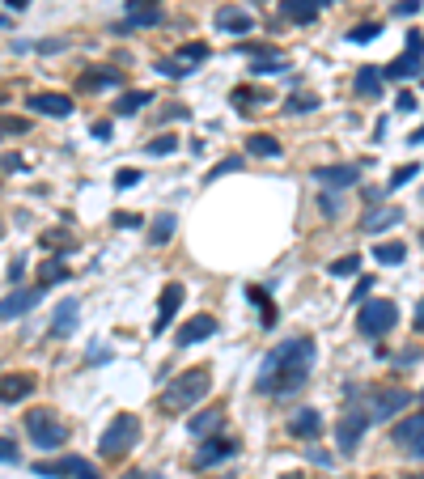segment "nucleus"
Here are the masks:
<instances>
[{"instance_id": "1", "label": "nucleus", "mask_w": 424, "mask_h": 479, "mask_svg": "<svg viewBox=\"0 0 424 479\" xmlns=\"http://www.w3.org/2000/svg\"><path fill=\"white\" fill-rule=\"evenodd\" d=\"M310 369H314V339H289L276 352H267L259 377H255V390L263 394H297L310 382Z\"/></svg>"}, {"instance_id": "2", "label": "nucleus", "mask_w": 424, "mask_h": 479, "mask_svg": "<svg viewBox=\"0 0 424 479\" xmlns=\"http://www.w3.org/2000/svg\"><path fill=\"white\" fill-rule=\"evenodd\" d=\"M208 390H212V382H208L204 369L179 373V377H174V382L161 390V408H166V412H187V408H195V403L204 399Z\"/></svg>"}, {"instance_id": "3", "label": "nucleus", "mask_w": 424, "mask_h": 479, "mask_svg": "<svg viewBox=\"0 0 424 479\" xmlns=\"http://www.w3.org/2000/svg\"><path fill=\"white\" fill-rule=\"evenodd\" d=\"M136 441H140V420L132 412H119L107 424V433H102V441H98V449H102V458H119V454H128Z\"/></svg>"}, {"instance_id": "4", "label": "nucleus", "mask_w": 424, "mask_h": 479, "mask_svg": "<svg viewBox=\"0 0 424 479\" xmlns=\"http://www.w3.org/2000/svg\"><path fill=\"white\" fill-rule=\"evenodd\" d=\"M34 475L43 479H102L93 463H85L81 454H60V458H38Z\"/></svg>"}, {"instance_id": "5", "label": "nucleus", "mask_w": 424, "mask_h": 479, "mask_svg": "<svg viewBox=\"0 0 424 479\" xmlns=\"http://www.w3.org/2000/svg\"><path fill=\"white\" fill-rule=\"evenodd\" d=\"M394 322H399L394 301H365V306L357 310V331H361V335H369V339L386 335Z\"/></svg>"}, {"instance_id": "6", "label": "nucleus", "mask_w": 424, "mask_h": 479, "mask_svg": "<svg viewBox=\"0 0 424 479\" xmlns=\"http://www.w3.org/2000/svg\"><path fill=\"white\" fill-rule=\"evenodd\" d=\"M26 433L38 449H60L68 441V428L52 416V412H26Z\"/></svg>"}, {"instance_id": "7", "label": "nucleus", "mask_w": 424, "mask_h": 479, "mask_svg": "<svg viewBox=\"0 0 424 479\" xmlns=\"http://www.w3.org/2000/svg\"><path fill=\"white\" fill-rule=\"evenodd\" d=\"M365 428H369V412H365V408H348V412L339 416V424H335V449L344 454V458H348V454H357Z\"/></svg>"}, {"instance_id": "8", "label": "nucleus", "mask_w": 424, "mask_h": 479, "mask_svg": "<svg viewBox=\"0 0 424 479\" xmlns=\"http://www.w3.org/2000/svg\"><path fill=\"white\" fill-rule=\"evenodd\" d=\"M420 52H424V34L420 30H412L408 34V52L399 56V60H390L386 68H382V81H403V77H420Z\"/></svg>"}, {"instance_id": "9", "label": "nucleus", "mask_w": 424, "mask_h": 479, "mask_svg": "<svg viewBox=\"0 0 424 479\" xmlns=\"http://www.w3.org/2000/svg\"><path fill=\"white\" fill-rule=\"evenodd\" d=\"M412 403V390H403V386H390V390H378L373 394V403H369V420H378V424H390L399 412H403Z\"/></svg>"}, {"instance_id": "10", "label": "nucleus", "mask_w": 424, "mask_h": 479, "mask_svg": "<svg viewBox=\"0 0 424 479\" xmlns=\"http://www.w3.org/2000/svg\"><path fill=\"white\" fill-rule=\"evenodd\" d=\"M148 26H161V9H157V0H128V21H123V26H115V34L148 30Z\"/></svg>"}, {"instance_id": "11", "label": "nucleus", "mask_w": 424, "mask_h": 479, "mask_svg": "<svg viewBox=\"0 0 424 479\" xmlns=\"http://www.w3.org/2000/svg\"><path fill=\"white\" fill-rule=\"evenodd\" d=\"M183 297H187V289H183L179 280H170V285L161 289V301H157V322H153V335H161L166 326L174 322V314H179V306H183Z\"/></svg>"}, {"instance_id": "12", "label": "nucleus", "mask_w": 424, "mask_h": 479, "mask_svg": "<svg viewBox=\"0 0 424 479\" xmlns=\"http://www.w3.org/2000/svg\"><path fill=\"white\" fill-rule=\"evenodd\" d=\"M119 85H123V72L119 68H85L77 77L81 93H102V89H119Z\"/></svg>"}, {"instance_id": "13", "label": "nucleus", "mask_w": 424, "mask_h": 479, "mask_svg": "<svg viewBox=\"0 0 424 479\" xmlns=\"http://www.w3.org/2000/svg\"><path fill=\"white\" fill-rule=\"evenodd\" d=\"M234 454H238V445H234L230 437H208L204 445L195 449V467H199V471H208V467H216V463L234 458Z\"/></svg>"}, {"instance_id": "14", "label": "nucleus", "mask_w": 424, "mask_h": 479, "mask_svg": "<svg viewBox=\"0 0 424 479\" xmlns=\"http://www.w3.org/2000/svg\"><path fill=\"white\" fill-rule=\"evenodd\" d=\"M77 314H81V306L72 297H64L60 306H56V314H52V326H47V335L52 339H68L72 331H77Z\"/></svg>"}, {"instance_id": "15", "label": "nucleus", "mask_w": 424, "mask_h": 479, "mask_svg": "<svg viewBox=\"0 0 424 479\" xmlns=\"http://www.w3.org/2000/svg\"><path fill=\"white\" fill-rule=\"evenodd\" d=\"M314 179L322 187H331V191H344V187H357L361 183V170L357 166H318Z\"/></svg>"}, {"instance_id": "16", "label": "nucleus", "mask_w": 424, "mask_h": 479, "mask_svg": "<svg viewBox=\"0 0 424 479\" xmlns=\"http://www.w3.org/2000/svg\"><path fill=\"white\" fill-rule=\"evenodd\" d=\"M38 297H43V289H17V293H9L5 301H0V322L30 314V306H38Z\"/></svg>"}, {"instance_id": "17", "label": "nucleus", "mask_w": 424, "mask_h": 479, "mask_svg": "<svg viewBox=\"0 0 424 479\" xmlns=\"http://www.w3.org/2000/svg\"><path fill=\"white\" fill-rule=\"evenodd\" d=\"M216 335V318L212 314H195V318H187L183 326H179V344L183 348H191V344H199V339H212Z\"/></svg>"}, {"instance_id": "18", "label": "nucleus", "mask_w": 424, "mask_h": 479, "mask_svg": "<svg viewBox=\"0 0 424 479\" xmlns=\"http://www.w3.org/2000/svg\"><path fill=\"white\" fill-rule=\"evenodd\" d=\"M327 5H331V0H280V13L289 21H297V26H310Z\"/></svg>"}, {"instance_id": "19", "label": "nucleus", "mask_w": 424, "mask_h": 479, "mask_svg": "<svg viewBox=\"0 0 424 479\" xmlns=\"http://www.w3.org/2000/svg\"><path fill=\"white\" fill-rule=\"evenodd\" d=\"M34 394V377L30 373H5L0 377V403H21Z\"/></svg>"}, {"instance_id": "20", "label": "nucleus", "mask_w": 424, "mask_h": 479, "mask_svg": "<svg viewBox=\"0 0 424 479\" xmlns=\"http://www.w3.org/2000/svg\"><path fill=\"white\" fill-rule=\"evenodd\" d=\"M30 107H34L38 115L68 119V115H72V98H68V93H30Z\"/></svg>"}, {"instance_id": "21", "label": "nucleus", "mask_w": 424, "mask_h": 479, "mask_svg": "<svg viewBox=\"0 0 424 479\" xmlns=\"http://www.w3.org/2000/svg\"><path fill=\"white\" fill-rule=\"evenodd\" d=\"M420 437H424V412H416V416H408V420H399V424L390 428V441H394V445H403V449L416 445Z\"/></svg>"}, {"instance_id": "22", "label": "nucleus", "mask_w": 424, "mask_h": 479, "mask_svg": "<svg viewBox=\"0 0 424 479\" xmlns=\"http://www.w3.org/2000/svg\"><path fill=\"white\" fill-rule=\"evenodd\" d=\"M318 428H322V412H314V408H302L297 416H289V433L302 437V441L318 437Z\"/></svg>"}, {"instance_id": "23", "label": "nucleus", "mask_w": 424, "mask_h": 479, "mask_svg": "<svg viewBox=\"0 0 424 479\" xmlns=\"http://www.w3.org/2000/svg\"><path fill=\"white\" fill-rule=\"evenodd\" d=\"M216 30L246 34V30H255V17L246 13V9H216Z\"/></svg>"}, {"instance_id": "24", "label": "nucleus", "mask_w": 424, "mask_h": 479, "mask_svg": "<svg viewBox=\"0 0 424 479\" xmlns=\"http://www.w3.org/2000/svg\"><path fill=\"white\" fill-rule=\"evenodd\" d=\"M399 221H403V208H373V212L361 216V230L365 234H382V230H390V225H399Z\"/></svg>"}, {"instance_id": "25", "label": "nucleus", "mask_w": 424, "mask_h": 479, "mask_svg": "<svg viewBox=\"0 0 424 479\" xmlns=\"http://www.w3.org/2000/svg\"><path fill=\"white\" fill-rule=\"evenodd\" d=\"M246 153H251V157H280L284 148H280V140L271 132H251V136H246Z\"/></svg>"}, {"instance_id": "26", "label": "nucleus", "mask_w": 424, "mask_h": 479, "mask_svg": "<svg viewBox=\"0 0 424 479\" xmlns=\"http://www.w3.org/2000/svg\"><path fill=\"white\" fill-rule=\"evenodd\" d=\"M353 85H357L361 98H378V93H382V68H369V64L357 68V81H353Z\"/></svg>"}, {"instance_id": "27", "label": "nucleus", "mask_w": 424, "mask_h": 479, "mask_svg": "<svg viewBox=\"0 0 424 479\" xmlns=\"http://www.w3.org/2000/svg\"><path fill=\"white\" fill-rule=\"evenodd\" d=\"M148 102H153V89H128V93L115 102V115H136V111L148 107Z\"/></svg>"}, {"instance_id": "28", "label": "nucleus", "mask_w": 424, "mask_h": 479, "mask_svg": "<svg viewBox=\"0 0 424 479\" xmlns=\"http://www.w3.org/2000/svg\"><path fill=\"white\" fill-rule=\"evenodd\" d=\"M221 416H225V412H221V408H208V412H199V416H191V420H187V433H195V437H208V433H212V428L221 424Z\"/></svg>"}, {"instance_id": "29", "label": "nucleus", "mask_w": 424, "mask_h": 479, "mask_svg": "<svg viewBox=\"0 0 424 479\" xmlns=\"http://www.w3.org/2000/svg\"><path fill=\"white\" fill-rule=\"evenodd\" d=\"M174 225H179V221H174V212H161L153 225H148V242H153V246H166V242L174 238Z\"/></svg>"}, {"instance_id": "30", "label": "nucleus", "mask_w": 424, "mask_h": 479, "mask_svg": "<svg viewBox=\"0 0 424 479\" xmlns=\"http://www.w3.org/2000/svg\"><path fill=\"white\" fill-rule=\"evenodd\" d=\"M246 297L259 306V314H263V326H276V306H271V297L259 289V285H246Z\"/></svg>"}, {"instance_id": "31", "label": "nucleus", "mask_w": 424, "mask_h": 479, "mask_svg": "<svg viewBox=\"0 0 424 479\" xmlns=\"http://www.w3.org/2000/svg\"><path fill=\"white\" fill-rule=\"evenodd\" d=\"M373 259H378V263H403L408 259V246L403 242H378V246H373Z\"/></svg>"}, {"instance_id": "32", "label": "nucleus", "mask_w": 424, "mask_h": 479, "mask_svg": "<svg viewBox=\"0 0 424 479\" xmlns=\"http://www.w3.org/2000/svg\"><path fill=\"white\" fill-rule=\"evenodd\" d=\"M276 72H289V60L284 56H267V60H255L251 64V77H276Z\"/></svg>"}, {"instance_id": "33", "label": "nucleus", "mask_w": 424, "mask_h": 479, "mask_svg": "<svg viewBox=\"0 0 424 479\" xmlns=\"http://www.w3.org/2000/svg\"><path fill=\"white\" fill-rule=\"evenodd\" d=\"M38 276H43V285H38V289H52V285H60V280H68V267H64L60 259H47V263L38 267Z\"/></svg>"}, {"instance_id": "34", "label": "nucleus", "mask_w": 424, "mask_h": 479, "mask_svg": "<svg viewBox=\"0 0 424 479\" xmlns=\"http://www.w3.org/2000/svg\"><path fill=\"white\" fill-rule=\"evenodd\" d=\"M174 60H179V64H187V68H191V64H204V60H208V47H204V43H183Z\"/></svg>"}, {"instance_id": "35", "label": "nucleus", "mask_w": 424, "mask_h": 479, "mask_svg": "<svg viewBox=\"0 0 424 479\" xmlns=\"http://www.w3.org/2000/svg\"><path fill=\"white\" fill-rule=\"evenodd\" d=\"M314 107H318L314 93H293V98H284V115H310Z\"/></svg>"}, {"instance_id": "36", "label": "nucleus", "mask_w": 424, "mask_h": 479, "mask_svg": "<svg viewBox=\"0 0 424 479\" xmlns=\"http://www.w3.org/2000/svg\"><path fill=\"white\" fill-rule=\"evenodd\" d=\"M378 34H382V21H361V26L348 30V38H353V43H373Z\"/></svg>"}, {"instance_id": "37", "label": "nucleus", "mask_w": 424, "mask_h": 479, "mask_svg": "<svg viewBox=\"0 0 424 479\" xmlns=\"http://www.w3.org/2000/svg\"><path fill=\"white\" fill-rule=\"evenodd\" d=\"M174 148H179V140H174V136H157V140L144 144V153H148V157H170Z\"/></svg>"}, {"instance_id": "38", "label": "nucleus", "mask_w": 424, "mask_h": 479, "mask_svg": "<svg viewBox=\"0 0 424 479\" xmlns=\"http://www.w3.org/2000/svg\"><path fill=\"white\" fill-rule=\"evenodd\" d=\"M327 271H331V276H361V255H344V259H335Z\"/></svg>"}, {"instance_id": "39", "label": "nucleus", "mask_w": 424, "mask_h": 479, "mask_svg": "<svg viewBox=\"0 0 424 479\" xmlns=\"http://www.w3.org/2000/svg\"><path fill=\"white\" fill-rule=\"evenodd\" d=\"M416 174H420V166H416V161H408L403 170H394V179L386 183V191H399V187H408V183L416 179Z\"/></svg>"}, {"instance_id": "40", "label": "nucleus", "mask_w": 424, "mask_h": 479, "mask_svg": "<svg viewBox=\"0 0 424 479\" xmlns=\"http://www.w3.org/2000/svg\"><path fill=\"white\" fill-rule=\"evenodd\" d=\"M234 107H246V102H267V93L263 89H234Z\"/></svg>"}, {"instance_id": "41", "label": "nucleus", "mask_w": 424, "mask_h": 479, "mask_svg": "<svg viewBox=\"0 0 424 479\" xmlns=\"http://www.w3.org/2000/svg\"><path fill=\"white\" fill-rule=\"evenodd\" d=\"M157 72H166L170 81H179V77H187L191 68H187V64H179V60H161V64H157Z\"/></svg>"}, {"instance_id": "42", "label": "nucleus", "mask_w": 424, "mask_h": 479, "mask_svg": "<svg viewBox=\"0 0 424 479\" xmlns=\"http://www.w3.org/2000/svg\"><path fill=\"white\" fill-rule=\"evenodd\" d=\"M234 170H242V157H225V161H216V166H212V174H208V183H212V179H221V174H234Z\"/></svg>"}, {"instance_id": "43", "label": "nucleus", "mask_w": 424, "mask_h": 479, "mask_svg": "<svg viewBox=\"0 0 424 479\" xmlns=\"http://www.w3.org/2000/svg\"><path fill=\"white\" fill-rule=\"evenodd\" d=\"M0 463H9V467L21 463V454H17V445H13L9 437H0Z\"/></svg>"}, {"instance_id": "44", "label": "nucleus", "mask_w": 424, "mask_h": 479, "mask_svg": "<svg viewBox=\"0 0 424 479\" xmlns=\"http://www.w3.org/2000/svg\"><path fill=\"white\" fill-rule=\"evenodd\" d=\"M136 183H140V170H119V174H115V187H119V191H128V187H136Z\"/></svg>"}, {"instance_id": "45", "label": "nucleus", "mask_w": 424, "mask_h": 479, "mask_svg": "<svg viewBox=\"0 0 424 479\" xmlns=\"http://www.w3.org/2000/svg\"><path fill=\"white\" fill-rule=\"evenodd\" d=\"M318 212L327 216V221H331V216H339V199H335V195H318Z\"/></svg>"}, {"instance_id": "46", "label": "nucleus", "mask_w": 424, "mask_h": 479, "mask_svg": "<svg viewBox=\"0 0 424 479\" xmlns=\"http://www.w3.org/2000/svg\"><path fill=\"white\" fill-rule=\"evenodd\" d=\"M136 225H140L136 212H115V230H136Z\"/></svg>"}, {"instance_id": "47", "label": "nucleus", "mask_w": 424, "mask_h": 479, "mask_svg": "<svg viewBox=\"0 0 424 479\" xmlns=\"http://www.w3.org/2000/svg\"><path fill=\"white\" fill-rule=\"evenodd\" d=\"M170 119H187V107H183V102H170V107L161 111V123H170Z\"/></svg>"}, {"instance_id": "48", "label": "nucleus", "mask_w": 424, "mask_h": 479, "mask_svg": "<svg viewBox=\"0 0 424 479\" xmlns=\"http://www.w3.org/2000/svg\"><path fill=\"white\" fill-rule=\"evenodd\" d=\"M369 289H373V276H361V280H357V293H353V306L369 297Z\"/></svg>"}, {"instance_id": "49", "label": "nucleus", "mask_w": 424, "mask_h": 479, "mask_svg": "<svg viewBox=\"0 0 424 479\" xmlns=\"http://www.w3.org/2000/svg\"><path fill=\"white\" fill-rule=\"evenodd\" d=\"M394 107H399V111H403V115H412V111H416V93H408V89H403V93H399V98H394Z\"/></svg>"}, {"instance_id": "50", "label": "nucleus", "mask_w": 424, "mask_h": 479, "mask_svg": "<svg viewBox=\"0 0 424 479\" xmlns=\"http://www.w3.org/2000/svg\"><path fill=\"white\" fill-rule=\"evenodd\" d=\"M416 9H420V0H399V9H394V13H399V17H412Z\"/></svg>"}, {"instance_id": "51", "label": "nucleus", "mask_w": 424, "mask_h": 479, "mask_svg": "<svg viewBox=\"0 0 424 479\" xmlns=\"http://www.w3.org/2000/svg\"><path fill=\"white\" fill-rule=\"evenodd\" d=\"M310 454V463H318V467H331V454L327 449H306Z\"/></svg>"}, {"instance_id": "52", "label": "nucleus", "mask_w": 424, "mask_h": 479, "mask_svg": "<svg viewBox=\"0 0 424 479\" xmlns=\"http://www.w3.org/2000/svg\"><path fill=\"white\" fill-rule=\"evenodd\" d=\"M93 136H98V140H107V136H111V123H107V119H98V123H93Z\"/></svg>"}, {"instance_id": "53", "label": "nucleus", "mask_w": 424, "mask_h": 479, "mask_svg": "<svg viewBox=\"0 0 424 479\" xmlns=\"http://www.w3.org/2000/svg\"><path fill=\"white\" fill-rule=\"evenodd\" d=\"M123 479H166V475H157V471H128Z\"/></svg>"}, {"instance_id": "54", "label": "nucleus", "mask_w": 424, "mask_h": 479, "mask_svg": "<svg viewBox=\"0 0 424 479\" xmlns=\"http://www.w3.org/2000/svg\"><path fill=\"white\" fill-rule=\"evenodd\" d=\"M0 166H5V170H21V157L17 153H5V157H0Z\"/></svg>"}, {"instance_id": "55", "label": "nucleus", "mask_w": 424, "mask_h": 479, "mask_svg": "<svg viewBox=\"0 0 424 479\" xmlns=\"http://www.w3.org/2000/svg\"><path fill=\"white\" fill-rule=\"evenodd\" d=\"M26 5H30V0H5V9H9V13H21Z\"/></svg>"}, {"instance_id": "56", "label": "nucleus", "mask_w": 424, "mask_h": 479, "mask_svg": "<svg viewBox=\"0 0 424 479\" xmlns=\"http://www.w3.org/2000/svg\"><path fill=\"white\" fill-rule=\"evenodd\" d=\"M408 454H412V458H424V437H420L416 445H408Z\"/></svg>"}, {"instance_id": "57", "label": "nucleus", "mask_w": 424, "mask_h": 479, "mask_svg": "<svg viewBox=\"0 0 424 479\" xmlns=\"http://www.w3.org/2000/svg\"><path fill=\"white\" fill-rule=\"evenodd\" d=\"M416 331H424V297H420V306H416Z\"/></svg>"}, {"instance_id": "58", "label": "nucleus", "mask_w": 424, "mask_h": 479, "mask_svg": "<svg viewBox=\"0 0 424 479\" xmlns=\"http://www.w3.org/2000/svg\"><path fill=\"white\" fill-rule=\"evenodd\" d=\"M408 144H424V128H416V132L408 136Z\"/></svg>"}, {"instance_id": "59", "label": "nucleus", "mask_w": 424, "mask_h": 479, "mask_svg": "<svg viewBox=\"0 0 424 479\" xmlns=\"http://www.w3.org/2000/svg\"><path fill=\"white\" fill-rule=\"evenodd\" d=\"M420 85H424V64H420Z\"/></svg>"}, {"instance_id": "60", "label": "nucleus", "mask_w": 424, "mask_h": 479, "mask_svg": "<svg viewBox=\"0 0 424 479\" xmlns=\"http://www.w3.org/2000/svg\"><path fill=\"white\" fill-rule=\"evenodd\" d=\"M0 234H5V221H0Z\"/></svg>"}, {"instance_id": "61", "label": "nucleus", "mask_w": 424, "mask_h": 479, "mask_svg": "<svg viewBox=\"0 0 424 479\" xmlns=\"http://www.w3.org/2000/svg\"><path fill=\"white\" fill-rule=\"evenodd\" d=\"M420 403H424V390H420Z\"/></svg>"}, {"instance_id": "62", "label": "nucleus", "mask_w": 424, "mask_h": 479, "mask_svg": "<svg viewBox=\"0 0 424 479\" xmlns=\"http://www.w3.org/2000/svg\"><path fill=\"white\" fill-rule=\"evenodd\" d=\"M420 242H424V230H420Z\"/></svg>"}, {"instance_id": "63", "label": "nucleus", "mask_w": 424, "mask_h": 479, "mask_svg": "<svg viewBox=\"0 0 424 479\" xmlns=\"http://www.w3.org/2000/svg\"><path fill=\"white\" fill-rule=\"evenodd\" d=\"M420 199H424V191H420Z\"/></svg>"}]
</instances>
